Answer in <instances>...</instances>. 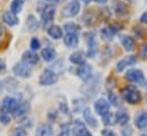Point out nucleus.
<instances>
[{
    "label": "nucleus",
    "mask_w": 147,
    "mask_h": 136,
    "mask_svg": "<svg viewBox=\"0 0 147 136\" xmlns=\"http://www.w3.org/2000/svg\"><path fill=\"white\" fill-rule=\"evenodd\" d=\"M139 55L142 58H147V42H144L139 48Z\"/></svg>",
    "instance_id": "34"
},
{
    "label": "nucleus",
    "mask_w": 147,
    "mask_h": 136,
    "mask_svg": "<svg viewBox=\"0 0 147 136\" xmlns=\"http://www.w3.org/2000/svg\"><path fill=\"white\" fill-rule=\"evenodd\" d=\"M82 114H83V119H84V121H86L87 125H89L91 128H96V127L98 126L97 119L94 117V114L91 113V111H90L89 107H86V109L83 110Z\"/></svg>",
    "instance_id": "13"
},
{
    "label": "nucleus",
    "mask_w": 147,
    "mask_h": 136,
    "mask_svg": "<svg viewBox=\"0 0 147 136\" xmlns=\"http://www.w3.org/2000/svg\"><path fill=\"white\" fill-rule=\"evenodd\" d=\"M136 62H137V57L135 55L128 56V57H125V58H123V60H121V61H119L116 63V71L117 72H122L127 67L136 64Z\"/></svg>",
    "instance_id": "9"
},
{
    "label": "nucleus",
    "mask_w": 147,
    "mask_h": 136,
    "mask_svg": "<svg viewBox=\"0 0 147 136\" xmlns=\"http://www.w3.org/2000/svg\"><path fill=\"white\" fill-rule=\"evenodd\" d=\"M53 135V127L48 124L41 125L36 132V136H51Z\"/></svg>",
    "instance_id": "23"
},
{
    "label": "nucleus",
    "mask_w": 147,
    "mask_h": 136,
    "mask_svg": "<svg viewBox=\"0 0 147 136\" xmlns=\"http://www.w3.org/2000/svg\"><path fill=\"white\" fill-rule=\"evenodd\" d=\"M6 37H7V31H6L5 27H3L2 24H0V45L5 41Z\"/></svg>",
    "instance_id": "35"
},
{
    "label": "nucleus",
    "mask_w": 147,
    "mask_h": 136,
    "mask_svg": "<svg viewBox=\"0 0 147 136\" xmlns=\"http://www.w3.org/2000/svg\"><path fill=\"white\" fill-rule=\"evenodd\" d=\"M6 71V63L3 60L0 58V73H3Z\"/></svg>",
    "instance_id": "37"
},
{
    "label": "nucleus",
    "mask_w": 147,
    "mask_h": 136,
    "mask_svg": "<svg viewBox=\"0 0 147 136\" xmlns=\"http://www.w3.org/2000/svg\"><path fill=\"white\" fill-rule=\"evenodd\" d=\"M142 23H144V24H147V12H145L142 16H140V20H139Z\"/></svg>",
    "instance_id": "38"
},
{
    "label": "nucleus",
    "mask_w": 147,
    "mask_h": 136,
    "mask_svg": "<svg viewBox=\"0 0 147 136\" xmlns=\"http://www.w3.org/2000/svg\"><path fill=\"white\" fill-rule=\"evenodd\" d=\"M80 12V2L73 0L71 2H69L64 8H63V12H62V15L66 18H70V17H74L79 14Z\"/></svg>",
    "instance_id": "4"
},
{
    "label": "nucleus",
    "mask_w": 147,
    "mask_h": 136,
    "mask_svg": "<svg viewBox=\"0 0 147 136\" xmlns=\"http://www.w3.org/2000/svg\"><path fill=\"white\" fill-rule=\"evenodd\" d=\"M142 136H147V135H145V134H144V135H142Z\"/></svg>",
    "instance_id": "43"
},
{
    "label": "nucleus",
    "mask_w": 147,
    "mask_h": 136,
    "mask_svg": "<svg viewBox=\"0 0 147 136\" xmlns=\"http://www.w3.org/2000/svg\"><path fill=\"white\" fill-rule=\"evenodd\" d=\"M94 1H95V2H97V3H102V5L107 2V0H94Z\"/></svg>",
    "instance_id": "39"
},
{
    "label": "nucleus",
    "mask_w": 147,
    "mask_h": 136,
    "mask_svg": "<svg viewBox=\"0 0 147 136\" xmlns=\"http://www.w3.org/2000/svg\"><path fill=\"white\" fill-rule=\"evenodd\" d=\"M10 136H28V133L25 131V128H22V127H18V128H15Z\"/></svg>",
    "instance_id": "31"
},
{
    "label": "nucleus",
    "mask_w": 147,
    "mask_h": 136,
    "mask_svg": "<svg viewBox=\"0 0 147 136\" xmlns=\"http://www.w3.org/2000/svg\"><path fill=\"white\" fill-rule=\"evenodd\" d=\"M57 80H58L57 74L53 70L46 69V70L42 71L41 75H40V79H39V82L42 86H51V85L56 84Z\"/></svg>",
    "instance_id": "2"
},
{
    "label": "nucleus",
    "mask_w": 147,
    "mask_h": 136,
    "mask_svg": "<svg viewBox=\"0 0 147 136\" xmlns=\"http://www.w3.org/2000/svg\"><path fill=\"white\" fill-rule=\"evenodd\" d=\"M116 8H115V10H116V13L119 14V15H124V14H127L128 13V9H127V6L125 5H123L122 2H116V6H115Z\"/></svg>",
    "instance_id": "28"
},
{
    "label": "nucleus",
    "mask_w": 147,
    "mask_h": 136,
    "mask_svg": "<svg viewBox=\"0 0 147 136\" xmlns=\"http://www.w3.org/2000/svg\"><path fill=\"white\" fill-rule=\"evenodd\" d=\"M64 30L67 33H78L80 31V27L75 23H66L64 25Z\"/></svg>",
    "instance_id": "27"
},
{
    "label": "nucleus",
    "mask_w": 147,
    "mask_h": 136,
    "mask_svg": "<svg viewBox=\"0 0 147 136\" xmlns=\"http://www.w3.org/2000/svg\"><path fill=\"white\" fill-rule=\"evenodd\" d=\"M55 15H56V8L54 6H51V5L46 6L43 8V10L41 12V20H42L43 24L50 23L54 20Z\"/></svg>",
    "instance_id": "7"
},
{
    "label": "nucleus",
    "mask_w": 147,
    "mask_h": 136,
    "mask_svg": "<svg viewBox=\"0 0 147 136\" xmlns=\"http://www.w3.org/2000/svg\"><path fill=\"white\" fill-rule=\"evenodd\" d=\"M102 37H103V39H105V40H112L113 39V37L115 35L116 33V30H115V28H113V27H106V28H104L103 30H102Z\"/></svg>",
    "instance_id": "25"
},
{
    "label": "nucleus",
    "mask_w": 147,
    "mask_h": 136,
    "mask_svg": "<svg viewBox=\"0 0 147 136\" xmlns=\"http://www.w3.org/2000/svg\"><path fill=\"white\" fill-rule=\"evenodd\" d=\"M23 6H24L23 0H13V2L10 5V12H13L14 14H18L22 12Z\"/></svg>",
    "instance_id": "26"
},
{
    "label": "nucleus",
    "mask_w": 147,
    "mask_h": 136,
    "mask_svg": "<svg viewBox=\"0 0 147 136\" xmlns=\"http://www.w3.org/2000/svg\"><path fill=\"white\" fill-rule=\"evenodd\" d=\"M102 135L103 136H117L113 131H111V129H103V131H102Z\"/></svg>",
    "instance_id": "36"
},
{
    "label": "nucleus",
    "mask_w": 147,
    "mask_h": 136,
    "mask_svg": "<svg viewBox=\"0 0 147 136\" xmlns=\"http://www.w3.org/2000/svg\"><path fill=\"white\" fill-rule=\"evenodd\" d=\"M113 120H114V116L109 112L107 114H105V116H103V124L105 125V126H110L113 124Z\"/></svg>",
    "instance_id": "29"
},
{
    "label": "nucleus",
    "mask_w": 147,
    "mask_h": 136,
    "mask_svg": "<svg viewBox=\"0 0 147 136\" xmlns=\"http://www.w3.org/2000/svg\"><path fill=\"white\" fill-rule=\"evenodd\" d=\"M17 105H18V102L16 99H14L11 96H6L2 100V111H5L6 113L15 112Z\"/></svg>",
    "instance_id": "8"
},
{
    "label": "nucleus",
    "mask_w": 147,
    "mask_h": 136,
    "mask_svg": "<svg viewBox=\"0 0 147 136\" xmlns=\"http://www.w3.org/2000/svg\"><path fill=\"white\" fill-rule=\"evenodd\" d=\"M47 32H48V34H49L53 39H61V38H63V30H62V28L58 27V25H55V24L50 25V27L47 29Z\"/></svg>",
    "instance_id": "22"
},
{
    "label": "nucleus",
    "mask_w": 147,
    "mask_h": 136,
    "mask_svg": "<svg viewBox=\"0 0 147 136\" xmlns=\"http://www.w3.org/2000/svg\"><path fill=\"white\" fill-rule=\"evenodd\" d=\"M81 1H82V2H84V3H88L90 0H81Z\"/></svg>",
    "instance_id": "41"
},
{
    "label": "nucleus",
    "mask_w": 147,
    "mask_h": 136,
    "mask_svg": "<svg viewBox=\"0 0 147 136\" xmlns=\"http://www.w3.org/2000/svg\"><path fill=\"white\" fill-rule=\"evenodd\" d=\"M2 21H3L7 25H9V27H14V25H16V24L18 23V17H17L16 14H14L13 12L7 10V12H5L3 15H2Z\"/></svg>",
    "instance_id": "16"
},
{
    "label": "nucleus",
    "mask_w": 147,
    "mask_h": 136,
    "mask_svg": "<svg viewBox=\"0 0 147 136\" xmlns=\"http://www.w3.org/2000/svg\"><path fill=\"white\" fill-rule=\"evenodd\" d=\"M41 56L46 62H51L56 57V50L53 47H46L41 52Z\"/></svg>",
    "instance_id": "21"
},
{
    "label": "nucleus",
    "mask_w": 147,
    "mask_h": 136,
    "mask_svg": "<svg viewBox=\"0 0 147 136\" xmlns=\"http://www.w3.org/2000/svg\"><path fill=\"white\" fill-rule=\"evenodd\" d=\"M125 78L135 84H143L144 82V73L139 69H130L125 73Z\"/></svg>",
    "instance_id": "5"
},
{
    "label": "nucleus",
    "mask_w": 147,
    "mask_h": 136,
    "mask_svg": "<svg viewBox=\"0 0 147 136\" xmlns=\"http://www.w3.org/2000/svg\"><path fill=\"white\" fill-rule=\"evenodd\" d=\"M71 131H72V134H73L74 136H82L88 129L86 128V126H84V124H83L82 121H80V120H74L73 124H72Z\"/></svg>",
    "instance_id": "15"
},
{
    "label": "nucleus",
    "mask_w": 147,
    "mask_h": 136,
    "mask_svg": "<svg viewBox=\"0 0 147 136\" xmlns=\"http://www.w3.org/2000/svg\"><path fill=\"white\" fill-rule=\"evenodd\" d=\"M129 119H130V117H129L128 112L124 111V110L117 111V112L115 113V116H114V121H115L117 125H120V126L127 125V124L129 122Z\"/></svg>",
    "instance_id": "14"
},
{
    "label": "nucleus",
    "mask_w": 147,
    "mask_h": 136,
    "mask_svg": "<svg viewBox=\"0 0 147 136\" xmlns=\"http://www.w3.org/2000/svg\"><path fill=\"white\" fill-rule=\"evenodd\" d=\"M135 125L138 129H144L147 126V111L140 112L138 116H136V120H135Z\"/></svg>",
    "instance_id": "18"
},
{
    "label": "nucleus",
    "mask_w": 147,
    "mask_h": 136,
    "mask_svg": "<svg viewBox=\"0 0 147 136\" xmlns=\"http://www.w3.org/2000/svg\"><path fill=\"white\" fill-rule=\"evenodd\" d=\"M86 58H87L86 53L82 52V50H76V52H74L70 55V61L73 64H78V65L84 64L86 63Z\"/></svg>",
    "instance_id": "12"
},
{
    "label": "nucleus",
    "mask_w": 147,
    "mask_h": 136,
    "mask_svg": "<svg viewBox=\"0 0 147 136\" xmlns=\"http://www.w3.org/2000/svg\"><path fill=\"white\" fill-rule=\"evenodd\" d=\"M110 106L111 104L105 99H98L95 104H94V109H95V112L99 116H105L110 112Z\"/></svg>",
    "instance_id": "6"
},
{
    "label": "nucleus",
    "mask_w": 147,
    "mask_h": 136,
    "mask_svg": "<svg viewBox=\"0 0 147 136\" xmlns=\"http://www.w3.org/2000/svg\"><path fill=\"white\" fill-rule=\"evenodd\" d=\"M145 87H146V89H147V81L145 82Z\"/></svg>",
    "instance_id": "42"
},
{
    "label": "nucleus",
    "mask_w": 147,
    "mask_h": 136,
    "mask_svg": "<svg viewBox=\"0 0 147 136\" xmlns=\"http://www.w3.org/2000/svg\"><path fill=\"white\" fill-rule=\"evenodd\" d=\"M122 97L124 99L125 102L129 104H138L142 101V94L139 90H137L134 87H125L122 90Z\"/></svg>",
    "instance_id": "1"
},
{
    "label": "nucleus",
    "mask_w": 147,
    "mask_h": 136,
    "mask_svg": "<svg viewBox=\"0 0 147 136\" xmlns=\"http://www.w3.org/2000/svg\"><path fill=\"white\" fill-rule=\"evenodd\" d=\"M48 2H53V3H56V2H58L59 0H47Z\"/></svg>",
    "instance_id": "40"
},
{
    "label": "nucleus",
    "mask_w": 147,
    "mask_h": 136,
    "mask_svg": "<svg viewBox=\"0 0 147 136\" xmlns=\"http://www.w3.org/2000/svg\"><path fill=\"white\" fill-rule=\"evenodd\" d=\"M121 42H122V46L124 47L125 50L131 52V50L135 49V39L132 37L124 34V35L121 37Z\"/></svg>",
    "instance_id": "20"
},
{
    "label": "nucleus",
    "mask_w": 147,
    "mask_h": 136,
    "mask_svg": "<svg viewBox=\"0 0 147 136\" xmlns=\"http://www.w3.org/2000/svg\"><path fill=\"white\" fill-rule=\"evenodd\" d=\"M22 58H23V62L26 63L28 65H36V64L39 63V56H38L33 50H26V52H24Z\"/></svg>",
    "instance_id": "11"
},
{
    "label": "nucleus",
    "mask_w": 147,
    "mask_h": 136,
    "mask_svg": "<svg viewBox=\"0 0 147 136\" xmlns=\"http://www.w3.org/2000/svg\"><path fill=\"white\" fill-rule=\"evenodd\" d=\"M91 72H92L91 67H90L89 64H86V63H84V64H82V65L79 67L78 71H76V74H78V77H79L81 80L87 81V80L90 79V77H91Z\"/></svg>",
    "instance_id": "10"
},
{
    "label": "nucleus",
    "mask_w": 147,
    "mask_h": 136,
    "mask_svg": "<svg viewBox=\"0 0 147 136\" xmlns=\"http://www.w3.org/2000/svg\"><path fill=\"white\" fill-rule=\"evenodd\" d=\"M63 40H64V44L71 48H74L79 45V37L76 33H66L64 35Z\"/></svg>",
    "instance_id": "17"
},
{
    "label": "nucleus",
    "mask_w": 147,
    "mask_h": 136,
    "mask_svg": "<svg viewBox=\"0 0 147 136\" xmlns=\"http://www.w3.org/2000/svg\"><path fill=\"white\" fill-rule=\"evenodd\" d=\"M30 47H31V49H32L33 52L38 50V49L41 47L40 40H39L38 38H32V39H31V44H30Z\"/></svg>",
    "instance_id": "33"
},
{
    "label": "nucleus",
    "mask_w": 147,
    "mask_h": 136,
    "mask_svg": "<svg viewBox=\"0 0 147 136\" xmlns=\"http://www.w3.org/2000/svg\"><path fill=\"white\" fill-rule=\"evenodd\" d=\"M25 27L29 31L31 32H34L37 31V29L39 28V24H38L37 18L33 16V15H29L28 18H26V23H25Z\"/></svg>",
    "instance_id": "24"
},
{
    "label": "nucleus",
    "mask_w": 147,
    "mask_h": 136,
    "mask_svg": "<svg viewBox=\"0 0 147 136\" xmlns=\"http://www.w3.org/2000/svg\"><path fill=\"white\" fill-rule=\"evenodd\" d=\"M0 121H1V124H3V125H8L9 122H10V117H9V114L8 113H6L5 111H0Z\"/></svg>",
    "instance_id": "30"
},
{
    "label": "nucleus",
    "mask_w": 147,
    "mask_h": 136,
    "mask_svg": "<svg viewBox=\"0 0 147 136\" xmlns=\"http://www.w3.org/2000/svg\"><path fill=\"white\" fill-rule=\"evenodd\" d=\"M109 103L114 105V106H117L120 104V101H119V97L114 94V93H109Z\"/></svg>",
    "instance_id": "32"
},
{
    "label": "nucleus",
    "mask_w": 147,
    "mask_h": 136,
    "mask_svg": "<svg viewBox=\"0 0 147 136\" xmlns=\"http://www.w3.org/2000/svg\"><path fill=\"white\" fill-rule=\"evenodd\" d=\"M13 72L20 78H29L32 74V69L24 62H18L13 67Z\"/></svg>",
    "instance_id": "3"
},
{
    "label": "nucleus",
    "mask_w": 147,
    "mask_h": 136,
    "mask_svg": "<svg viewBox=\"0 0 147 136\" xmlns=\"http://www.w3.org/2000/svg\"><path fill=\"white\" fill-rule=\"evenodd\" d=\"M29 111H30V103L21 102V103H18V105H17V107H16V110H15L14 114H15V117L21 118V117H23V116L28 114V112H29Z\"/></svg>",
    "instance_id": "19"
}]
</instances>
